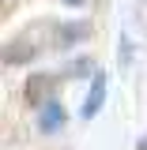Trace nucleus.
I'll list each match as a JSON object with an SVG mask.
<instances>
[{
    "label": "nucleus",
    "instance_id": "1",
    "mask_svg": "<svg viewBox=\"0 0 147 150\" xmlns=\"http://www.w3.org/2000/svg\"><path fill=\"white\" fill-rule=\"evenodd\" d=\"M102 101H106V75L98 71V79H94V86H91V94H87V105H83V116L91 120L94 112L102 109Z\"/></svg>",
    "mask_w": 147,
    "mask_h": 150
},
{
    "label": "nucleus",
    "instance_id": "2",
    "mask_svg": "<svg viewBox=\"0 0 147 150\" xmlns=\"http://www.w3.org/2000/svg\"><path fill=\"white\" fill-rule=\"evenodd\" d=\"M60 105L57 101H42V116H38V124H42V131H57L60 128Z\"/></svg>",
    "mask_w": 147,
    "mask_h": 150
},
{
    "label": "nucleus",
    "instance_id": "3",
    "mask_svg": "<svg viewBox=\"0 0 147 150\" xmlns=\"http://www.w3.org/2000/svg\"><path fill=\"white\" fill-rule=\"evenodd\" d=\"M49 86H53V83H49V79H45V75H34V79H30V83H27V98H30V101H42V98H45V94H49Z\"/></svg>",
    "mask_w": 147,
    "mask_h": 150
},
{
    "label": "nucleus",
    "instance_id": "4",
    "mask_svg": "<svg viewBox=\"0 0 147 150\" xmlns=\"http://www.w3.org/2000/svg\"><path fill=\"white\" fill-rule=\"evenodd\" d=\"M64 4H68V8H75V4H87V0H64Z\"/></svg>",
    "mask_w": 147,
    "mask_h": 150
},
{
    "label": "nucleus",
    "instance_id": "5",
    "mask_svg": "<svg viewBox=\"0 0 147 150\" xmlns=\"http://www.w3.org/2000/svg\"><path fill=\"white\" fill-rule=\"evenodd\" d=\"M140 150H147V135H143V139H140Z\"/></svg>",
    "mask_w": 147,
    "mask_h": 150
}]
</instances>
